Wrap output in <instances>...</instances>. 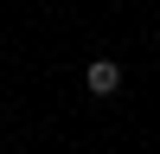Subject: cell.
<instances>
[{"mask_svg":"<svg viewBox=\"0 0 160 154\" xmlns=\"http://www.w3.org/2000/svg\"><path fill=\"white\" fill-rule=\"evenodd\" d=\"M83 84H90V96H115V90H122V64H115V58L83 64Z\"/></svg>","mask_w":160,"mask_h":154,"instance_id":"1","label":"cell"}]
</instances>
